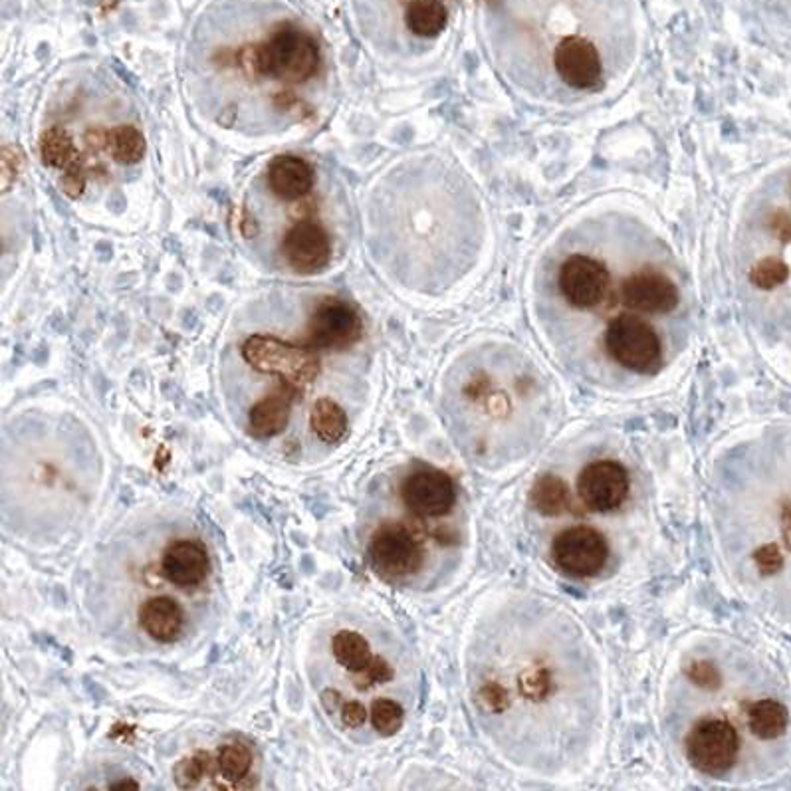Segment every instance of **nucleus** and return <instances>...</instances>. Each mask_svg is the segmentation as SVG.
I'll return each mask as SVG.
<instances>
[{
	"label": "nucleus",
	"mask_w": 791,
	"mask_h": 791,
	"mask_svg": "<svg viewBox=\"0 0 791 791\" xmlns=\"http://www.w3.org/2000/svg\"><path fill=\"white\" fill-rule=\"evenodd\" d=\"M635 0H488L498 58L532 90L585 96L631 60Z\"/></svg>",
	"instance_id": "obj_1"
},
{
	"label": "nucleus",
	"mask_w": 791,
	"mask_h": 791,
	"mask_svg": "<svg viewBox=\"0 0 791 791\" xmlns=\"http://www.w3.org/2000/svg\"><path fill=\"white\" fill-rule=\"evenodd\" d=\"M544 292L560 312L601 324V338L629 322L669 320L684 298L669 252L639 232H573Z\"/></svg>",
	"instance_id": "obj_2"
},
{
	"label": "nucleus",
	"mask_w": 791,
	"mask_h": 791,
	"mask_svg": "<svg viewBox=\"0 0 791 791\" xmlns=\"http://www.w3.org/2000/svg\"><path fill=\"white\" fill-rule=\"evenodd\" d=\"M246 60L272 80L302 84L320 68V46L294 22H280L262 42L246 48Z\"/></svg>",
	"instance_id": "obj_3"
},
{
	"label": "nucleus",
	"mask_w": 791,
	"mask_h": 791,
	"mask_svg": "<svg viewBox=\"0 0 791 791\" xmlns=\"http://www.w3.org/2000/svg\"><path fill=\"white\" fill-rule=\"evenodd\" d=\"M244 361L264 375H274L294 387L310 385L320 373L316 349L272 336H250L242 343Z\"/></svg>",
	"instance_id": "obj_4"
},
{
	"label": "nucleus",
	"mask_w": 791,
	"mask_h": 791,
	"mask_svg": "<svg viewBox=\"0 0 791 791\" xmlns=\"http://www.w3.org/2000/svg\"><path fill=\"white\" fill-rule=\"evenodd\" d=\"M740 750V736L736 728L718 718L702 720L686 738L688 762L706 776L726 774Z\"/></svg>",
	"instance_id": "obj_5"
},
{
	"label": "nucleus",
	"mask_w": 791,
	"mask_h": 791,
	"mask_svg": "<svg viewBox=\"0 0 791 791\" xmlns=\"http://www.w3.org/2000/svg\"><path fill=\"white\" fill-rule=\"evenodd\" d=\"M369 558L381 577L403 579L423 567L425 550L403 524H385L371 538Z\"/></svg>",
	"instance_id": "obj_6"
},
{
	"label": "nucleus",
	"mask_w": 791,
	"mask_h": 791,
	"mask_svg": "<svg viewBox=\"0 0 791 791\" xmlns=\"http://www.w3.org/2000/svg\"><path fill=\"white\" fill-rule=\"evenodd\" d=\"M552 556L567 575L591 577L605 567L609 548L601 532L589 526H573L556 536Z\"/></svg>",
	"instance_id": "obj_7"
},
{
	"label": "nucleus",
	"mask_w": 791,
	"mask_h": 791,
	"mask_svg": "<svg viewBox=\"0 0 791 791\" xmlns=\"http://www.w3.org/2000/svg\"><path fill=\"white\" fill-rule=\"evenodd\" d=\"M361 334V318L351 306L341 300H326L316 308L308 324L306 345L312 349L341 351L357 343Z\"/></svg>",
	"instance_id": "obj_8"
},
{
	"label": "nucleus",
	"mask_w": 791,
	"mask_h": 791,
	"mask_svg": "<svg viewBox=\"0 0 791 791\" xmlns=\"http://www.w3.org/2000/svg\"><path fill=\"white\" fill-rule=\"evenodd\" d=\"M581 502L595 512L619 508L629 494V474L615 460H597L583 468L577 480Z\"/></svg>",
	"instance_id": "obj_9"
},
{
	"label": "nucleus",
	"mask_w": 791,
	"mask_h": 791,
	"mask_svg": "<svg viewBox=\"0 0 791 791\" xmlns=\"http://www.w3.org/2000/svg\"><path fill=\"white\" fill-rule=\"evenodd\" d=\"M401 498L415 516L441 518L456 504V486L447 472L425 468L413 472L403 482Z\"/></svg>",
	"instance_id": "obj_10"
},
{
	"label": "nucleus",
	"mask_w": 791,
	"mask_h": 791,
	"mask_svg": "<svg viewBox=\"0 0 791 791\" xmlns=\"http://www.w3.org/2000/svg\"><path fill=\"white\" fill-rule=\"evenodd\" d=\"M284 260L298 274H318L332 260V242L328 232L312 221L292 226L282 240Z\"/></svg>",
	"instance_id": "obj_11"
},
{
	"label": "nucleus",
	"mask_w": 791,
	"mask_h": 791,
	"mask_svg": "<svg viewBox=\"0 0 791 791\" xmlns=\"http://www.w3.org/2000/svg\"><path fill=\"white\" fill-rule=\"evenodd\" d=\"M296 395L298 387L282 381L278 389H274L250 409L248 433L254 439H272L280 435L290 421V411Z\"/></svg>",
	"instance_id": "obj_12"
},
{
	"label": "nucleus",
	"mask_w": 791,
	"mask_h": 791,
	"mask_svg": "<svg viewBox=\"0 0 791 791\" xmlns=\"http://www.w3.org/2000/svg\"><path fill=\"white\" fill-rule=\"evenodd\" d=\"M209 569L211 562L207 550L193 540L171 544L161 562V571L167 581L179 587H195L203 583L209 575Z\"/></svg>",
	"instance_id": "obj_13"
},
{
	"label": "nucleus",
	"mask_w": 791,
	"mask_h": 791,
	"mask_svg": "<svg viewBox=\"0 0 791 791\" xmlns=\"http://www.w3.org/2000/svg\"><path fill=\"white\" fill-rule=\"evenodd\" d=\"M268 187L284 201H298L314 187V169L296 155H280L268 167Z\"/></svg>",
	"instance_id": "obj_14"
},
{
	"label": "nucleus",
	"mask_w": 791,
	"mask_h": 791,
	"mask_svg": "<svg viewBox=\"0 0 791 791\" xmlns=\"http://www.w3.org/2000/svg\"><path fill=\"white\" fill-rule=\"evenodd\" d=\"M139 623L153 641L173 643L185 629V611L167 595L151 597L139 611Z\"/></svg>",
	"instance_id": "obj_15"
},
{
	"label": "nucleus",
	"mask_w": 791,
	"mask_h": 791,
	"mask_svg": "<svg viewBox=\"0 0 791 791\" xmlns=\"http://www.w3.org/2000/svg\"><path fill=\"white\" fill-rule=\"evenodd\" d=\"M405 30L419 40L439 38L451 18V0H397Z\"/></svg>",
	"instance_id": "obj_16"
},
{
	"label": "nucleus",
	"mask_w": 791,
	"mask_h": 791,
	"mask_svg": "<svg viewBox=\"0 0 791 791\" xmlns=\"http://www.w3.org/2000/svg\"><path fill=\"white\" fill-rule=\"evenodd\" d=\"M748 728L760 740H776L788 728V710L772 698L758 700L748 710Z\"/></svg>",
	"instance_id": "obj_17"
},
{
	"label": "nucleus",
	"mask_w": 791,
	"mask_h": 791,
	"mask_svg": "<svg viewBox=\"0 0 791 791\" xmlns=\"http://www.w3.org/2000/svg\"><path fill=\"white\" fill-rule=\"evenodd\" d=\"M40 157L42 163L60 171H70L80 165V155L78 149L74 147L72 137L58 127H52L42 133L40 139Z\"/></svg>",
	"instance_id": "obj_18"
},
{
	"label": "nucleus",
	"mask_w": 791,
	"mask_h": 791,
	"mask_svg": "<svg viewBox=\"0 0 791 791\" xmlns=\"http://www.w3.org/2000/svg\"><path fill=\"white\" fill-rule=\"evenodd\" d=\"M310 425L320 441L336 445L347 433V415L336 401L324 397L314 403L310 413Z\"/></svg>",
	"instance_id": "obj_19"
},
{
	"label": "nucleus",
	"mask_w": 791,
	"mask_h": 791,
	"mask_svg": "<svg viewBox=\"0 0 791 791\" xmlns=\"http://www.w3.org/2000/svg\"><path fill=\"white\" fill-rule=\"evenodd\" d=\"M332 653L339 665L353 675L363 673L373 661L367 639L355 631H339L332 641Z\"/></svg>",
	"instance_id": "obj_20"
},
{
	"label": "nucleus",
	"mask_w": 791,
	"mask_h": 791,
	"mask_svg": "<svg viewBox=\"0 0 791 791\" xmlns=\"http://www.w3.org/2000/svg\"><path fill=\"white\" fill-rule=\"evenodd\" d=\"M108 149L113 159L121 165H133L141 161L145 153V139L143 135L131 125H119L112 129L106 137Z\"/></svg>",
	"instance_id": "obj_21"
},
{
	"label": "nucleus",
	"mask_w": 791,
	"mask_h": 791,
	"mask_svg": "<svg viewBox=\"0 0 791 791\" xmlns=\"http://www.w3.org/2000/svg\"><path fill=\"white\" fill-rule=\"evenodd\" d=\"M250 768H252V752L246 744L228 742L225 746H221L217 754V772L221 774L223 780L230 784H238L248 776Z\"/></svg>",
	"instance_id": "obj_22"
},
{
	"label": "nucleus",
	"mask_w": 791,
	"mask_h": 791,
	"mask_svg": "<svg viewBox=\"0 0 791 791\" xmlns=\"http://www.w3.org/2000/svg\"><path fill=\"white\" fill-rule=\"evenodd\" d=\"M536 508L546 514V516H556L564 512L569 504V490L565 486L562 478L556 476H544L538 480L534 492H532Z\"/></svg>",
	"instance_id": "obj_23"
},
{
	"label": "nucleus",
	"mask_w": 791,
	"mask_h": 791,
	"mask_svg": "<svg viewBox=\"0 0 791 791\" xmlns=\"http://www.w3.org/2000/svg\"><path fill=\"white\" fill-rule=\"evenodd\" d=\"M213 768H217V760H213L211 754H207V752H197V754L187 756L181 762H177L173 776H175V782L179 788L193 790L207 776L213 774Z\"/></svg>",
	"instance_id": "obj_24"
},
{
	"label": "nucleus",
	"mask_w": 791,
	"mask_h": 791,
	"mask_svg": "<svg viewBox=\"0 0 791 791\" xmlns=\"http://www.w3.org/2000/svg\"><path fill=\"white\" fill-rule=\"evenodd\" d=\"M371 724L381 736H393L403 726V706L391 698H379L371 704Z\"/></svg>",
	"instance_id": "obj_25"
},
{
	"label": "nucleus",
	"mask_w": 791,
	"mask_h": 791,
	"mask_svg": "<svg viewBox=\"0 0 791 791\" xmlns=\"http://www.w3.org/2000/svg\"><path fill=\"white\" fill-rule=\"evenodd\" d=\"M24 151L18 145H4L2 149V191H6L18 173L24 169Z\"/></svg>",
	"instance_id": "obj_26"
},
{
	"label": "nucleus",
	"mask_w": 791,
	"mask_h": 791,
	"mask_svg": "<svg viewBox=\"0 0 791 791\" xmlns=\"http://www.w3.org/2000/svg\"><path fill=\"white\" fill-rule=\"evenodd\" d=\"M359 675H361V680H357L359 688H367L371 684H383V682H389L391 678L395 677L393 669L381 657H373L371 665Z\"/></svg>",
	"instance_id": "obj_27"
},
{
	"label": "nucleus",
	"mask_w": 791,
	"mask_h": 791,
	"mask_svg": "<svg viewBox=\"0 0 791 791\" xmlns=\"http://www.w3.org/2000/svg\"><path fill=\"white\" fill-rule=\"evenodd\" d=\"M365 720H367V710H365V706L361 702H357V700L343 702V706H341V722H343L345 728H359V726L365 724Z\"/></svg>",
	"instance_id": "obj_28"
},
{
	"label": "nucleus",
	"mask_w": 791,
	"mask_h": 791,
	"mask_svg": "<svg viewBox=\"0 0 791 791\" xmlns=\"http://www.w3.org/2000/svg\"><path fill=\"white\" fill-rule=\"evenodd\" d=\"M84 187H86V175H84L82 167L64 171V175H62V189H64V193L70 199H78L84 193Z\"/></svg>",
	"instance_id": "obj_29"
},
{
	"label": "nucleus",
	"mask_w": 791,
	"mask_h": 791,
	"mask_svg": "<svg viewBox=\"0 0 791 791\" xmlns=\"http://www.w3.org/2000/svg\"><path fill=\"white\" fill-rule=\"evenodd\" d=\"M322 704H324V708L332 714V712H336L338 708L343 706V702H341V694H339L338 690H334V688H328V690H324L322 692Z\"/></svg>",
	"instance_id": "obj_30"
},
{
	"label": "nucleus",
	"mask_w": 791,
	"mask_h": 791,
	"mask_svg": "<svg viewBox=\"0 0 791 791\" xmlns=\"http://www.w3.org/2000/svg\"><path fill=\"white\" fill-rule=\"evenodd\" d=\"M139 786L133 782V780H123V782H119V784H112L110 786V790H137Z\"/></svg>",
	"instance_id": "obj_31"
},
{
	"label": "nucleus",
	"mask_w": 791,
	"mask_h": 791,
	"mask_svg": "<svg viewBox=\"0 0 791 791\" xmlns=\"http://www.w3.org/2000/svg\"><path fill=\"white\" fill-rule=\"evenodd\" d=\"M784 536H786V542H788V546L791 548V508H788V512H786V522H784Z\"/></svg>",
	"instance_id": "obj_32"
}]
</instances>
